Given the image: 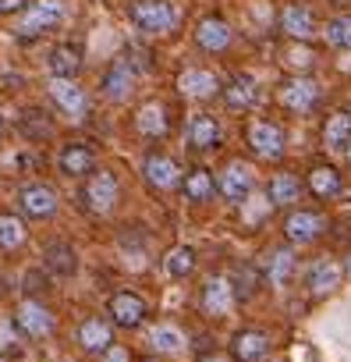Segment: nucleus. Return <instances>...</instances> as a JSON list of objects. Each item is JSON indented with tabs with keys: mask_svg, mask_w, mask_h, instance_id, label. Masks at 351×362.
<instances>
[{
	"mask_svg": "<svg viewBox=\"0 0 351 362\" xmlns=\"http://www.w3.org/2000/svg\"><path fill=\"white\" fill-rule=\"evenodd\" d=\"M128 18L145 36H163V33L178 29V8H174L170 0H131Z\"/></svg>",
	"mask_w": 351,
	"mask_h": 362,
	"instance_id": "nucleus-1",
	"label": "nucleus"
},
{
	"mask_svg": "<svg viewBox=\"0 0 351 362\" xmlns=\"http://www.w3.org/2000/svg\"><path fill=\"white\" fill-rule=\"evenodd\" d=\"M319 100H323V86L309 75H291L277 89V103L291 114H312L319 107Z\"/></svg>",
	"mask_w": 351,
	"mask_h": 362,
	"instance_id": "nucleus-2",
	"label": "nucleus"
},
{
	"mask_svg": "<svg viewBox=\"0 0 351 362\" xmlns=\"http://www.w3.org/2000/svg\"><path fill=\"white\" fill-rule=\"evenodd\" d=\"M245 142L259 160H280L287 149V135L277 121H252L245 132Z\"/></svg>",
	"mask_w": 351,
	"mask_h": 362,
	"instance_id": "nucleus-3",
	"label": "nucleus"
},
{
	"mask_svg": "<svg viewBox=\"0 0 351 362\" xmlns=\"http://www.w3.org/2000/svg\"><path fill=\"white\" fill-rule=\"evenodd\" d=\"M252 189H256V174H252V167H249L245 160L224 163V170H220V177H217V192H220L227 203H245V199L252 196Z\"/></svg>",
	"mask_w": 351,
	"mask_h": 362,
	"instance_id": "nucleus-4",
	"label": "nucleus"
},
{
	"mask_svg": "<svg viewBox=\"0 0 351 362\" xmlns=\"http://www.w3.org/2000/svg\"><path fill=\"white\" fill-rule=\"evenodd\" d=\"M107 316H110L114 327L135 330V327H142V323L149 320V302H145L142 295H135V291H117V295H110V302H107Z\"/></svg>",
	"mask_w": 351,
	"mask_h": 362,
	"instance_id": "nucleus-5",
	"label": "nucleus"
},
{
	"mask_svg": "<svg viewBox=\"0 0 351 362\" xmlns=\"http://www.w3.org/2000/svg\"><path fill=\"white\" fill-rule=\"evenodd\" d=\"M117 196H121V185H117V177L114 170H93L85 177V189H82V199L89 210L96 214H110L117 206Z\"/></svg>",
	"mask_w": 351,
	"mask_h": 362,
	"instance_id": "nucleus-6",
	"label": "nucleus"
},
{
	"mask_svg": "<svg viewBox=\"0 0 351 362\" xmlns=\"http://www.w3.org/2000/svg\"><path fill=\"white\" fill-rule=\"evenodd\" d=\"M11 323H15V327H18V334H22V337H29V341L50 337V330H54V316H50V309H47L43 302H36V298L18 302V309H15V320H11Z\"/></svg>",
	"mask_w": 351,
	"mask_h": 362,
	"instance_id": "nucleus-7",
	"label": "nucleus"
},
{
	"mask_svg": "<svg viewBox=\"0 0 351 362\" xmlns=\"http://www.w3.org/2000/svg\"><path fill=\"white\" fill-rule=\"evenodd\" d=\"M142 174H145V181L153 189H160V192H174V189H182V167H178V160L174 156H167V153H149L145 160H142Z\"/></svg>",
	"mask_w": 351,
	"mask_h": 362,
	"instance_id": "nucleus-8",
	"label": "nucleus"
},
{
	"mask_svg": "<svg viewBox=\"0 0 351 362\" xmlns=\"http://www.w3.org/2000/svg\"><path fill=\"white\" fill-rule=\"evenodd\" d=\"M326 231V217L316 210H291L284 217V238L291 245H312Z\"/></svg>",
	"mask_w": 351,
	"mask_h": 362,
	"instance_id": "nucleus-9",
	"label": "nucleus"
},
{
	"mask_svg": "<svg viewBox=\"0 0 351 362\" xmlns=\"http://www.w3.org/2000/svg\"><path fill=\"white\" fill-rule=\"evenodd\" d=\"M234 305H238V298H234L231 277H210V281L203 284V291H199V309H203L206 316L220 320V316H227Z\"/></svg>",
	"mask_w": 351,
	"mask_h": 362,
	"instance_id": "nucleus-10",
	"label": "nucleus"
},
{
	"mask_svg": "<svg viewBox=\"0 0 351 362\" xmlns=\"http://www.w3.org/2000/svg\"><path fill=\"white\" fill-rule=\"evenodd\" d=\"M64 18V8L57 4V0H43V4H32L18 25L22 40H36V36H47L50 29H57Z\"/></svg>",
	"mask_w": 351,
	"mask_h": 362,
	"instance_id": "nucleus-11",
	"label": "nucleus"
},
{
	"mask_svg": "<svg viewBox=\"0 0 351 362\" xmlns=\"http://www.w3.org/2000/svg\"><path fill=\"white\" fill-rule=\"evenodd\" d=\"M196 43H199V50H206V54H224V50L234 43V29H231L227 18L206 15V18H199V25H196Z\"/></svg>",
	"mask_w": 351,
	"mask_h": 362,
	"instance_id": "nucleus-12",
	"label": "nucleus"
},
{
	"mask_svg": "<svg viewBox=\"0 0 351 362\" xmlns=\"http://www.w3.org/2000/svg\"><path fill=\"white\" fill-rule=\"evenodd\" d=\"M57 206H61V199H57V192L50 185H25L18 192V210L29 221H47V217L57 214Z\"/></svg>",
	"mask_w": 351,
	"mask_h": 362,
	"instance_id": "nucleus-13",
	"label": "nucleus"
},
{
	"mask_svg": "<svg viewBox=\"0 0 351 362\" xmlns=\"http://www.w3.org/2000/svg\"><path fill=\"white\" fill-rule=\"evenodd\" d=\"M57 167H61V174H68V177H85V174H93V167H96V149H93V142H82V139L64 142V149L57 153Z\"/></svg>",
	"mask_w": 351,
	"mask_h": 362,
	"instance_id": "nucleus-14",
	"label": "nucleus"
},
{
	"mask_svg": "<svg viewBox=\"0 0 351 362\" xmlns=\"http://www.w3.org/2000/svg\"><path fill=\"white\" fill-rule=\"evenodd\" d=\"M340 281H344V270H340V263L330 259V256L316 259V263L309 267V274H305V288H309V295H316V298L333 295V291L340 288Z\"/></svg>",
	"mask_w": 351,
	"mask_h": 362,
	"instance_id": "nucleus-15",
	"label": "nucleus"
},
{
	"mask_svg": "<svg viewBox=\"0 0 351 362\" xmlns=\"http://www.w3.org/2000/svg\"><path fill=\"white\" fill-rule=\"evenodd\" d=\"M231 355H234V362H263L270 355V334L256 330V327L238 330L231 337Z\"/></svg>",
	"mask_w": 351,
	"mask_h": 362,
	"instance_id": "nucleus-16",
	"label": "nucleus"
},
{
	"mask_svg": "<svg viewBox=\"0 0 351 362\" xmlns=\"http://www.w3.org/2000/svg\"><path fill=\"white\" fill-rule=\"evenodd\" d=\"M135 75H138V71H135L124 57H117V61L103 71V82H100L103 96H107V100H114V103L128 100V96H131V89H135Z\"/></svg>",
	"mask_w": 351,
	"mask_h": 362,
	"instance_id": "nucleus-17",
	"label": "nucleus"
},
{
	"mask_svg": "<svg viewBox=\"0 0 351 362\" xmlns=\"http://www.w3.org/2000/svg\"><path fill=\"white\" fill-rule=\"evenodd\" d=\"M280 33L295 43H309L316 36V15L305 4H287L280 11Z\"/></svg>",
	"mask_w": 351,
	"mask_h": 362,
	"instance_id": "nucleus-18",
	"label": "nucleus"
},
{
	"mask_svg": "<svg viewBox=\"0 0 351 362\" xmlns=\"http://www.w3.org/2000/svg\"><path fill=\"white\" fill-rule=\"evenodd\" d=\"M50 100L64 110V114H71V117H82L85 110H89V100H85V89L75 82V78H50Z\"/></svg>",
	"mask_w": 351,
	"mask_h": 362,
	"instance_id": "nucleus-19",
	"label": "nucleus"
},
{
	"mask_svg": "<svg viewBox=\"0 0 351 362\" xmlns=\"http://www.w3.org/2000/svg\"><path fill=\"white\" fill-rule=\"evenodd\" d=\"M220 96L231 110H252L263 93H259V82L252 75H234V78H227V86H220Z\"/></svg>",
	"mask_w": 351,
	"mask_h": 362,
	"instance_id": "nucleus-20",
	"label": "nucleus"
},
{
	"mask_svg": "<svg viewBox=\"0 0 351 362\" xmlns=\"http://www.w3.org/2000/svg\"><path fill=\"white\" fill-rule=\"evenodd\" d=\"M114 344V323L103 320V316H93L78 327V348L85 355H103L107 348Z\"/></svg>",
	"mask_w": 351,
	"mask_h": 362,
	"instance_id": "nucleus-21",
	"label": "nucleus"
},
{
	"mask_svg": "<svg viewBox=\"0 0 351 362\" xmlns=\"http://www.w3.org/2000/svg\"><path fill=\"white\" fill-rule=\"evenodd\" d=\"M220 142H224V128H220V121H217L213 114H196V117L189 121V146H192V149L210 153V149H217Z\"/></svg>",
	"mask_w": 351,
	"mask_h": 362,
	"instance_id": "nucleus-22",
	"label": "nucleus"
},
{
	"mask_svg": "<svg viewBox=\"0 0 351 362\" xmlns=\"http://www.w3.org/2000/svg\"><path fill=\"white\" fill-rule=\"evenodd\" d=\"M305 189H309L316 199H333V196H340V189H344V177H340L337 167L316 163V167L309 170V177H305Z\"/></svg>",
	"mask_w": 351,
	"mask_h": 362,
	"instance_id": "nucleus-23",
	"label": "nucleus"
},
{
	"mask_svg": "<svg viewBox=\"0 0 351 362\" xmlns=\"http://www.w3.org/2000/svg\"><path fill=\"white\" fill-rule=\"evenodd\" d=\"M302 192H305V185H302V177H298V174H291V170H277V174L270 177V192H266V199H270V206H295V203L302 199Z\"/></svg>",
	"mask_w": 351,
	"mask_h": 362,
	"instance_id": "nucleus-24",
	"label": "nucleus"
},
{
	"mask_svg": "<svg viewBox=\"0 0 351 362\" xmlns=\"http://www.w3.org/2000/svg\"><path fill=\"white\" fill-rule=\"evenodd\" d=\"M85 64V50L78 43H57L50 50V71L54 78H75Z\"/></svg>",
	"mask_w": 351,
	"mask_h": 362,
	"instance_id": "nucleus-25",
	"label": "nucleus"
},
{
	"mask_svg": "<svg viewBox=\"0 0 351 362\" xmlns=\"http://www.w3.org/2000/svg\"><path fill=\"white\" fill-rule=\"evenodd\" d=\"M178 89L185 96H192V100H210V96L220 93V78L213 71H206V68H189V71H182Z\"/></svg>",
	"mask_w": 351,
	"mask_h": 362,
	"instance_id": "nucleus-26",
	"label": "nucleus"
},
{
	"mask_svg": "<svg viewBox=\"0 0 351 362\" xmlns=\"http://www.w3.org/2000/svg\"><path fill=\"white\" fill-rule=\"evenodd\" d=\"M182 192H185L189 203H210V199L217 196V177H213V170L192 167V170L182 177Z\"/></svg>",
	"mask_w": 351,
	"mask_h": 362,
	"instance_id": "nucleus-27",
	"label": "nucleus"
},
{
	"mask_svg": "<svg viewBox=\"0 0 351 362\" xmlns=\"http://www.w3.org/2000/svg\"><path fill=\"white\" fill-rule=\"evenodd\" d=\"M135 132H138L142 139H163V135L170 132V117H167L163 103H145V107H138V114H135Z\"/></svg>",
	"mask_w": 351,
	"mask_h": 362,
	"instance_id": "nucleus-28",
	"label": "nucleus"
},
{
	"mask_svg": "<svg viewBox=\"0 0 351 362\" xmlns=\"http://www.w3.org/2000/svg\"><path fill=\"white\" fill-rule=\"evenodd\" d=\"M43 263H47V270L54 277H71L78 270V256H75V249L68 242H50L43 249Z\"/></svg>",
	"mask_w": 351,
	"mask_h": 362,
	"instance_id": "nucleus-29",
	"label": "nucleus"
},
{
	"mask_svg": "<svg viewBox=\"0 0 351 362\" xmlns=\"http://www.w3.org/2000/svg\"><path fill=\"white\" fill-rule=\"evenodd\" d=\"M347 142H351V114H347V110H337V114H330L326 124H323V146H326L330 153H344Z\"/></svg>",
	"mask_w": 351,
	"mask_h": 362,
	"instance_id": "nucleus-30",
	"label": "nucleus"
},
{
	"mask_svg": "<svg viewBox=\"0 0 351 362\" xmlns=\"http://www.w3.org/2000/svg\"><path fill=\"white\" fill-rule=\"evenodd\" d=\"M196 270V249L192 245H174L167 256H163V274L174 277V281H182Z\"/></svg>",
	"mask_w": 351,
	"mask_h": 362,
	"instance_id": "nucleus-31",
	"label": "nucleus"
},
{
	"mask_svg": "<svg viewBox=\"0 0 351 362\" xmlns=\"http://www.w3.org/2000/svg\"><path fill=\"white\" fill-rule=\"evenodd\" d=\"M149 344H153L156 351H163V355H182V351H185L182 330L170 327V323H156V327L149 330Z\"/></svg>",
	"mask_w": 351,
	"mask_h": 362,
	"instance_id": "nucleus-32",
	"label": "nucleus"
},
{
	"mask_svg": "<svg viewBox=\"0 0 351 362\" xmlns=\"http://www.w3.org/2000/svg\"><path fill=\"white\" fill-rule=\"evenodd\" d=\"M291 274H295V252H291V249H273L270 259H266V277H270V284H273V288H284V284L291 281Z\"/></svg>",
	"mask_w": 351,
	"mask_h": 362,
	"instance_id": "nucleus-33",
	"label": "nucleus"
},
{
	"mask_svg": "<svg viewBox=\"0 0 351 362\" xmlns=\"http://www.w3.org/2000/svg\"><path fill=\"white\" fill-rule=\"evenodd\" d=\"M25 221L15 217V214H0V249H22L25 245Z\"/></svg>",
	"mask_w": 351,
	"mask_h": 362,
	"instance_id": "nucleus-34",
	"label": "nucleus"
},
{
	"mask_svg": "<svg viewBox=\"0 0 351 362\" xmlns=\"http://www.w3.org/2000/svg\"><path fill=\"white\" fill-rule=\"evenodd\" d=\"M323 36H326L330 47H337V50H351V15H337V18H330L326 29H323Z\"/></svg>",
	"mask_w": 351,
	"mask_h": 362,
	"instance_id": "nucleus-35",
	"label": "nucleus"
},
{
	"mask_svg": "<svg viewBox=\"0 0 351 362\" xmlns=\"http://www.w3.org/2000/svg\"><path fill=\"white\" fill-rule=\"evenodd\" d=\"M22 132H25L29 139H50L54 121H50L43 110H25V114H22Z\"/></svg>",
	"mask_w": 351,
	"mask_h": 362,
	"instance_id": "nucleus-36",
	"label": "nucleus"
},
{
	"mask_svg": "<svg viewBox=\"0 0 351 362\" xmlns=\"http://www.w3.org/2000/svg\"><path fill=\"white\" fill-rule=\"evenodd\" d=\"M18 341H22V334H18V327H15V323H8V320L0 323V344H4L8 351H18V348H22Z\"/></svg>",
	"mask_w": 351,
	"mask_h": 362,
	"instance_id": "nucleus-37",
	"label": "nucleus"
},
{
	"mask_svg": "<svg viewBox=\"0 0 351 362\" xmlns=\"http://www.w3.org/2000/svg\"><path fill=\"white\" fill-rule=\"evenodd\" d=\"M287 64H291L295 71H305V68L316 64V57H312L309 50H291V54H287Z\"/></svg>",
	"mask_w": 351,
	"mask_h": 362,
	"instance_id": "nucleus-38",
	"label": "nucleus"
},
{
	"mask_svg": "<svg viewBox=\"0 0 351 362\" xmlns=\"http://www.w3.org/2000/svg\"><path fill=\"white\" fill-rule=\"evenodd\" d=\"M100 362H131V355H128V348H121V344H110V348L100 355Z\"/></svg>",
	"mask_w": 351,
	"mask_h": 362,
	"instance_id": "nucleus-39",
	"label": "nucleus"
},
{
	"mask_svg": "<svg viewBox=\"0 0 351 362\" xmlns=\"http://www.w3.org/2000/svg\"><path fill=\"white\" fill-rule=\"evenodd\" d=\"M29 0H0V15H15V11H25Z\"/></svg>",
	"mask_w": 351,
	"mask_h": 362,
	"instance_id": "nucleus-40",
	"label": "nucleus"
},
{
	"mask_svg": "<svg viewBox=\"0 0 351 362\" xmlns=\"http://www.w3.org/2000/svg\"><path fill=\"white\" fill-rule=\"evenodd\" d=\"M340 270H344V277H347V281H351V256H347V259H344V267H340Z\"/></svg>",
	"mask_w": 351,
	"mask_h": 362,
	"instance_id": "nucleus-41",
	"label": "nucleus"
},
{
	"mask_svg": "<svg viewBox=\"0 0 351 362\" xmlns=\"http://www.w3.org/2000/svg\"><path fill=\"white\" fill-rule=\"evenodd\" d=\"M344 156H347V163H351V142H347V149H344Z\"/></svg>",
	"mask_w": 351,
	"mask_h": 362,
	"instance_id": "nucleus-42",
	"label": "nucleus"
},
{
	"mask_svg": "<svg viewBox=\"0 0 351 362\" xmlns=\"http://www.w3.org/2000/svg\"><path fill=\"white\" fill-rule=\"evenodd\" d=\"M203 362H224V358H217V355H213V358H203Z\"/></svg>",
	"mask_w": 351,
	"mask_h": 362,
	"instance_id": "nucleus-43",
	"label": "nucleus"
},
{
	"mask_svg": "<svg viewBox=\"0 0 351 362\" xmlns=\"http://www.w3.org/2000/svg\"><path fill=\"white\" fill-rule=\"evenodd\" d=\"M0 135H4V117H0Z\"/></svg>",
	"mask_w": 351,
	"mask_h": 362,
	"instance_id": "nucleus-44",
	"label": "nucleus"
},
{
	"mask_svg": "<svg viewBox=\"0 0 351 362\" xmlns=\"http://www.w3.org/2000/svg\"><path fill=\"white\" fill-rule=\"evenodd\" d=\"M0 362H4V358H0Z\"/></svg>",
	"mask_w": 351,
	"mask_h": 362,
	"instance_id": "nucleus-45",
	"label": "nucleus"
}]
</instances>
